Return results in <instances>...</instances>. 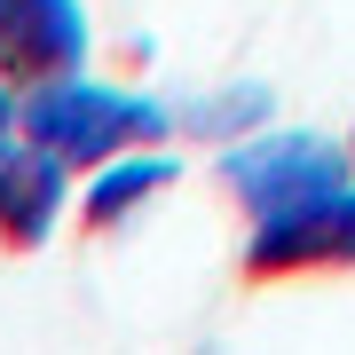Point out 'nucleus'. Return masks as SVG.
Wrapping results in <instances>:
<instances>
[{
    "label": "nucleus",
    "instance_id": "f257e3e1",
    "mask_svg": "<svg viewBox=\"0 0 355 355\" xmlns=\"http://www.w3.org/2000/svg\"><path fill=\"white\" fill-rule=\"evenodd\" d=\"M214 182L237 205L245 284H300L355 268V142L324 127H253L214 150Z\"/></svg>",
    "mask_w": 355,
    "mask_h": 355
},
{
    "label": "nucleus",
    "instance_id": "f03ea898",
    "mask_svg": "<svg viewBox=\"0 0 355 355\" xmlns=\"http://www.w3.org/2000/svg\"><path fill=\"white\" fill-rule=\"evenodd\" d=\"M16 127H24L32 142H48L71 174H95V166L119 158V150L174 142L182 135V111H166L158 95L127 87V79L64 71V79H48V87H24V95H16Z\"/></svg>",
    "mask_w": 355,
    "mask_h": 355
},
{
    "label": "nucleus",
    "instance_id": "7ed1b4c3",
    "mask_svg": "<svg viewBox=\"0 0 355 355\" xmlns=\"http://www.w3.org/2000/svg\"><path fill=\"white\" fill-rule=\"evenodd\" d=\"M71 198H79V174L8 119L0 127V253L8 261L48 253L55 229L71 221Z\"/></svg>",
    "mask_w": 355,
    "mask_h": 355
},
{
    "label": "nucleus",
    "instance_id": "20e7f679",
    "mask_svg": "<svg viewBox=\"0 0 355 355\" xmlns=\"http://www.w3.org/2000/svg\"><path fill=\"white\" fill-rule=\"evenodd\" d=\"M87 55H95L87 0H0V79L16 95L64 71H87Z\"/></svg>",
    "mask_w": 355,
    "mask_h": 355
},
{
    "label": "nucleus",
    "instance_id": "39448f33",
    "mask_svg": "<svg viewBox=\"0 0 355 355\" xmlns=\"http://www.w3.org/2000/svg\"><path fill=\"white\" fill-rule=\"evenodd\" d=\"M182 182V158L174 142H142V150H119L103 158L95 174H79V198H71V221L87 229V237H119V229H135L150 205Z\"/></svg>",
    "mask_w": 355,
    "mask_h": 355
},
{
    "label": "nucleus",
    "instance_id": "423d86ee",
    "mask_svg": "<svg viewBox=\"0 0 355 355\" xmlns=\"http://www.w3.org/2000/svg\"><path fill=\"white\" fill-rule=\"evenodd\" d=\"M253 127H268V87H253V79L182 111V135H198V142H237V135H253Z\"/></svg>",
    "mask_w": 355,
    "mask_h": 355
},
{
    "label": "nucleus",
    "instance_id": "0eeeda50",
    "mask_svg": "<svg viewBox=\"0 0 355 355\" xmlns=\"http://www.w3.org/2000/svg\"><path fill=\"white\" fill-rule=\"evenodd\" d=\"M8 119H16V87L0 79V127H8Z\"/></svg>",
    "mask_w": 355,
    "mask_h": 355
},
{
    "label": "nucleus",
    "instance_id": "6e6552de",
    "mask_svg": "<svg viewBox=\"0 0 355 355\" xmlns=\"http://www.w3.org/2000/svg\"><path fill=\"white\" fill-rule=\"evenodd\" d=\"M347 142H355V127H347Z\"/></svg>",
    "mask_w": 355,
    "mask_h": 355
}]
</instances>
